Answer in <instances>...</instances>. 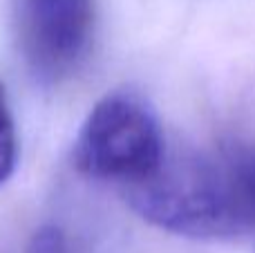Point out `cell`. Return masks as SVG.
<instances>
[{
    "mask_svg": "<svg viewBox=\"0 0 255 253\" xmlns=\"http://www.w3.org/2000/svg\"><path fill=\"white\" fill-rule=\"evenodd\" d=\"M18 159V141H16V126L9 110L7 92L0 83V188L9 182V177L16 170Z\"/></svg>",
    "mask_w": 255,
    "mask_h": 253,
    "instance_id": "cell-4",
    "label": "cell"
},
{
    "mask_svg": "<svg viewBox=\"0 0 255 253\" xmlns=\"http://www.w3.org/2000/svg\"><path fill=\"white\" fill-rule=\"evenodd\" d=\"M148 224L190 240H233L255 231V143L224 141L166 155L148 179L126 188Z\"/></svg>",
    "mask_w": 255,
    "mask_h": 253,
    "instance_id": "cell-1",
    "label": "cell"
},
{
    "mask_svg": "<svg viewBox=\"0 0 255 253\" xmlns=\"http://www.w3.org/2000/svg\"><path fill=\"white\" fill-rule=\"evenodd\" d=\"M166 157L154 110L136 92H110L90 110L74 141L83 175L132 186L148 179Z\"/></svg>",
    "mask_w": 255,
    "mask_h": 253,
    "instance_id": "cell-2",
    "label": "cell"
},
{
    "mask_svg": "<svg viewBox=\"0 0 255 253\" xmlns=\"http://www.w3.org/2000/svg\"><path fill=\"white\" fill-rule=\"evenodd\" d=\"M20 54L43 83L70 79L88 58L94 0H13Z\"/></svg>",
    "mask_w": 255,
    "mask_h": 253,
    "instance_id": "cell-3",
    "label": "cell"
},
{
    "mask_svg": "<svg viewBox=\"0 0 255 253\" xmlns=\"http://www.w3.org/2000/svg\"><path fill=\"white\" fill-rule=\"evenodd\" d=\"M25 253H67L65 233L54 224H45L31 233Z\"/></svg>",
    "mask_w": 255,
    "mask_h": 253,
    "instance_id": "cell-5",
    "label": "cell"
}]
</instances>
